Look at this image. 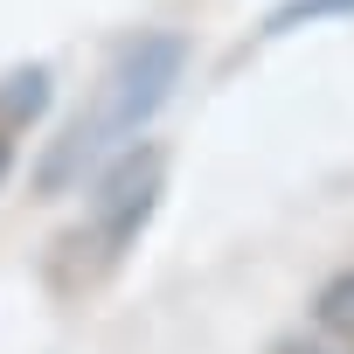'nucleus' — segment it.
I'll use <instances>...</instances> for the list:
<instances>
[{"instance_id": "obj_1", "label": "nucleus", "mask_w": 354, "mask_h": 354, "mask_svg": "<svg viewBox=\"0 0 354 354\" xmlns=\"http://www.w3.org/2000/svg\"><path fill=\"white\" fill-rule=\"evenodd\" d=\"M174 77H181V42H174V35H139L132 49H118V63H111V70L97 77V91H91V111L70 125V139H63V153H56V174L91 167L97 153L139 139V125L167 104Z\"/></svg>"}, {"instance_id": "obj_2", "label": "nucleus", "mask_w": 354, "mask_h": 354, "mask_svg": "<svg viewBox=\"0 0 354 354\" xmlns=\"http://www.w3.org/2000/svg\"><path fill=\"white\" fill-rule=\"evenodd\" d=\"M153 195H160V153H132L125 167H118V181L104 188V202H97V230H104V257H118L125 243H132V230L153 216Z\"/></svg>"}]
</instances>
